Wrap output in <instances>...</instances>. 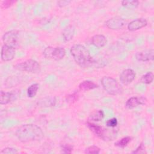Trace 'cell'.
<instances>
[{
  "label": "cell",
  "instance_id": "cell-1",
  "mask_svg": "<svg viewBox=\"0 0 154 154\" xmlns=\"http://www.w3.org/2000/svg\"><path fill=\"white\" fill-rule=\"evenodd\" d=\"M70 52L75 61L81 67L87 68L89 67H101L91 55L89 51L83 45L76 44L73 45Z\"/></svg>",
  "mask_w": 154,
  "mask_h": 154
},
{
  "label": "cell",
  "instance_id": "cell-2",
  "mask_svg": "<svg viewBox=\"0 0 154 154\" xmlns=\"http://www.w3.org/2000/svg\"><path fill=\"white\" fill-rule=\"evenodd\" d=\"M17 138L22 143L40 141L44 137V132L38 126L32 124L23 125L16 131Z\"/></svg>",
  "mask_w": 154,
  "mask_h": 154
},
{
  "label": "cell",
  "instance_id": "cell-3",
  "mask_svg": "<svg viewBox=\"0 0 154 154\" xmlns=\"http://www.w3.org/2000/svg\"><path fill=\"white\" fill-rule=\"evenodd\" d=\"M86 125L94 134L104 141L113 140L117 137V131L114 128H105L89 120L86 122Z\"/></svg>",
  "mask_w": 154,
  "mask_h": 154
},
{
  "label": "cell",
  "instance_id": "cell-4",
  "mask_svg": "<svg viewBox=\"0 0 154 154\" xmlns=\"http://www.w3.org/2000/svg\"><path fill=\"white\" fill-rule=\"evenodd\" d=\"M101 84L106 92L110 95L117 96L123 93L122 85L112 77L103 76L101 79Z\"/></svg>",
  "mask_w": 154,
  "mask_h": 154
},
{
  "label": "cell",
  "instance_id": "cell-5",
  "mask_svg": "<svg viewBox=\"0 0 154 154\" xmlns=\"http://www.w3.org/2000/svg\"><path fill=\"white\" fill-rule=\"evenodd\" d=\"M40 65L35 60L32 59L27 60L23 62L17 63L14 66V68L22 72L28 73H37L40 70Z\"/></svg>",
  "mask_w": 154,
  "mask_h": 154
},
{
  "label": "cell",
  "instance_id": "cell-6",
  "mask_svg": "<svg viewBox=\"0 0 154 154\" xmlns=\"http://www.w3.org/2000/svg\"><path fill=\"white\" fill-rule=\"evenodd\" d=\"M43 54L47 59L58 61L64 57L66 55V50L61 47L48 46L44 49Z\"/></svg>",
  "mask_w": 154,
  "mask_h": 154
},
{
  "label": "cell",
  "instance_id": "cell-7",
  "mask_svg": "<svg viewBox=\"0 0 154 154\" xmlns=\"http://www.w3.org/2000/svg\"><path fill=\"white\" fill-rule=\"evenodd\" d=\"M2 39L5 45L16 49L19 45V31L17 30L7 31L3 35Z\"/></svg>",
  "mask_w": 154,
  "mask_h": 154
},
{
  "label": "cell",
  "instance_id": "cell-8",
  "mask_svg": "<svg viewBox=\"0 0 154 154\" xmlns=\"http://www.w3.org/2000/svg\"><path fill=\"white\" fill-rule=\"evenodd\" d=\"M125 24L126 20L123 18L119 16L111 17L105 22L106 27L112 30L121 29L125 26Z\"/></svg>",
  "mask_w": 154,
  "mask_h": 154
},
{
  "label": "cell",
  "instance_id": "cell-9",
  "mask_svg": "<svg viewBox=\"0 0 154 154\" xmlns=\"http://www.w3.org/2000/svg\"><path fill=\"white\" fill-rule=\"evenodd\" d=\"M19 90H16L11 92H5L2 90L0 93V104L6 105L17 99L19 95Z\"/></svg>",
  "mask_w": 154,
  "mask_h": 154
},
{
  "label": "cell",
  "instance_id": "cell-10",
  "mask_svg": "<svg viewBox=\"0 0 154 154\" xmlns=\"http://www.w3.org/2000/svg\"><path fill=\"white\" fill-rule=\"evenodd\" d=\"M136 76L135 71L131 69H126L122 72L120 75V81L125 85L130 84Z\"/></svg>",
  "mask_w": 154,
  "mask_h": 154
},
{
  "label": "cell",
  "instance_id": "cell-11",
  "mask_svg": "<svg viewBox=\"0 0 154 154\" xmlns=\"http://www.w3.org/2000/svg\"><path fill=\"white\" fill-rule=\"evenodd\" d=\"M135 58L139 61H152L154 59V50L153 49H149L137 52L135 54Z\"/></svg>",
  "mask_w": 154,
  "mask_h": 154
},
{
  "label": "cell",
  "instance_id": "cell-12",
  "mask_svg": "<svg viewBox=\"0 0 154 154\" xmlns=\"http://www.w3.org/2000/svg\"><path fill=\"white\" fill-rule=\"evenodd\" d=\"M147 102L146 97L140 96H134L129 98L125 103V106L128 109H133L139 105H144Z\"/></svg>",
  "mask_w": 154,
  "mask_h": 154
},
{
  "label": "cell",
  "instance_id": "cell-13",
  "mask_svg": "<svg viewBox=\"0 0 154 154\" xmlns=\"http://www.w3.org/2000/svg\"><path fill=\"white\" fill-rule=\"evenodd\" d=\"M15 54L16 51L14 48L4 45L1 48V60L4 61H10L14 58Z\"/></svg>",
  "mask_w": 154,
  "mask_h": 154
},
{
  "label": "cell",
  "instance_id": "cell-14",
  "mask_svg": "<svg viewBox=\"0 0 154 154\" xmlns=\"http://www.w3.org/2000/svg\"><path fill=\"white\" fill-rule=\"evenodd\" d=\"M147 25V21L144 18H138L132 20L128 25V29L130 31H135L138 30Z\"/></svg>",
  "mask_w": 154,
  "mask_h": 154
},
{
  "label": "cell",
  "instance_id": "cell-15",
  "mask_svg": "<svg viewBox=\"0 0 154 154\" xmlns=\"http://www.w3.org/2000/svg\"><path fill=\"white\" fill-rule=\"evenodd\" d=\"M106 38L102 34H96L92 37L91 43L98 48H103L106 43Z\"/></svg>",
  "mask_w": 154,
  "mask_h": 154
},
{
  "label": "cell",
  "instance_id": "cell-16",
  "mask_svg": "<svg viewBox=\"0 0 154 154\" xmlns=\"http://www.w3.org/2000/svg\"><path fill=\"white\" fill-rule=\"evenodd\" d=\"M75 28L73 25H70L67 26L62 32L63 40L65 42H69L71 40L75 35Z\"/></svg>",
  "mask_w": 154,
  "mask_h": 154
},
{
  "label": "cell",
  "instance_id": "cell-17",
  "mask_svg": "<svg viewBox=\"0 0 154 154\" xmlns=\"http://www.w3.org/2000/svg\"><path fill=\"white\" fill-rule=\"evenodd\" d=\"M56 103V98L52 96L46 97L38 100L37 105L40 107L54 106Z\"/></svg>",
  "mask_w": 154,
  "mask_h": 154
},
{
  "label": "cell",
  "instance_id": "cell-18",
  "mask_svg": "<svg viewBox=\"0 0 154 154\" xmlns=\"http://www.w3.org/2000/svg\"><path fill=\"white\" fill-rule=\"evenodd\" d=\"M98 87V85L94 82L89 80H85L81 82L79 85V88L81 91H89Z\"/></svg>",
  "mask_w": 154,
  "mask_h": 154
},
{
  "label": "cell",
  "instance_id": "cell-19",
  "mask_svg": "<svg viewBox=\"0 0 154 154\" xmlns=\"http://www.w3.org/2000/svg\"><path fill=\"white\" fill-rule=\"evenodd\" d=\"M104 117V112L102 110H96L91 112L88 117L89 121L93 122H99L101 121Z\"/></svg>",
  "mask_w": 154,
  "mask_h": 154
},
{
  "label": "cell",
  "instance_id": "cell-20",
  "mask_svg": "<svg viewBox=\"0 0 154 154\" xmlns=\"http://www.w3.org/2000/svg\"><path fill=\"white\" fill-rule=\"evenodd\" d=\"M153 73L152 72H149L143 75L140 79L139 81L145 84H150L153 82Z\"/></svg>",
  "mask_w": 154,
  "mask_h": 154
},
{
  "label": "cell",
  "instance_id": "cell-21",
  "mask_svg": "<svg viewBox=\"0 0 154 154\" xmlns=\"http://www.w3.org/2000/svg\"><path fill=\"white\" fill-rule=\"evenodd\" d=\"M122 5L126 8L134 9L138 7L139 1L137 0H124L122 1Z\"/></svg>",
  "mask_w": 154,
  "mask_h": 154
},
{
  "label": "cell",
  "instance_id": "cell-22",
  "mask_svg": "<svg viewBox=\"0 0 154 154\" xmlns=\"http://www.w3.org/2000/svg\"><path fill=\"white\" fill-rule=\"evenodd\" d=\"M132 137L130 136H126L122 138H121L120 140L116 141L114 144V145L117 147H119L121 148H125L126 147L128 144L132 141Z\"/></svg>",
  "mask_w": 154,
  "mask_h": 154
},
{
  "label": "cell",
  "instance_id": "cell-23",
  "mask_svg": "<svg viewBox=\"0 0 154 154\" xmlns=\"http://www.w3.org/2000/svg\"><path fill=\"white\" fill-rule=\"evenodd\" d=\"M39 88V84L37 83H34L31 84L27 89V96L28 97L32 98L34 97Z\"/></svg>",
  "mask_w": 154,
  "mask_h": 154
},
{
  "label": "cell",
  "instance_id": "cell-24",
  "mask_svg": "<svg viewBox=\"0 0 154 154\" xmlns=\"http://www.w3.org/2000/svg\"><path fill=\"white\" fill-rule=\"evenodd\" d=\"M100 152V149L97 146H90L85 149L84 153L87 154H97Z\"/></svg>",
  "mask_w": 154,
  "mask_h": 154
},
{
  "label": "cell",
  "instance_id": "cell-25",
  "mask_svg": "<svg viewBox=\"0 0 154 154\" xmlns=\"http://www.w3.org/2000/svg\"><path fill=\"white\" fill-rule=\"evenodd\" d=\"M60 146L62 152L64 153H71L73 149V146L68 143H63L62 144H60Z\"/></svg>",
  "mask_w": 154,
  "mask_h": 154
},
{
  "label": "cell",
  "instance_id": "cell-26",
  "mask_svg": "<svg viewBox=\"0 0 154 154\" xmlns=\"http://www.w3.org/2000/svg\"><path fill=\"white\" fill-rule=\"evenodd\" d=\"M118 124L117 119L116 117H113L112 119H108L106 122V126L108 128H114L115 127L117 126Z\"/></svg>",
  "mask_w": 154,
  "mask_h": 154
},
{
  "label": "cell",
  "instance_id": "cell-27",
  "mask_svg": "<svg viewBox=\"0 0 154 154\" xmlns=\"http://www.w3.org/2000/svg\"><path fill=\"white\" fill-rule=\"evenodd\" d=\"M16 1L14 0H7V1H4L1 2V8L2 9H6L11 6H12Z\"/></svg>",
  "mask_w": 154,
  "mask_h": 154
},
{
  "label": "cell",
  "instance_id": "cell-28",
  "mask_svg": "<svg viewBox=\"0 0 154 154\" xmlns=\"http://www.w3.org/2000/svg\"><path fill=\"white\" fill-rule=\"evenodd\" d=\"M132 153H146L145 149V146L143 142H141L139 146L137 147V149L132 152Z\"/></svg>",
  "mask_w": 154,
  "mask_h": 154
},
{
  "label": "cell",
  "instance_id": "cell-29",
  "mask_svg": "<svg viewBox=\"0 0 154 154\" xmlns=\"http://www.w3.org/2000/svg\"><path fill=\"white\" fill-rule=\"evenodd\" d=\"M17 153V150L12 147H5L0 152V153L4 154H16Z\"/></svg>",
  "mask_w": 154,
  "mask_h": 154
},
{
  "label": "cell",
  "instance_id": "cell-30",
  "mask_svg": "<svg viewBox=\"0 0 154 154\" xmlns=\"http://www.w3.org/2000/svg\"><path fill=\"white\" fill-rule=\"evenodd\" d=\"M78 93L75 92V93H73V94H71L70 95H69L67 97V99L68 100V102H73L75 101H76V100H78Z\"/></svg>",
  "mask_w": 154,
  "mask_h": 154
},
{
  "label": "cell",
  "instance_id": "cell-31",
  "mask_svg": "<svg viewBox=\"0 0 154 154\" xmlns=\"http://www.w3.org/2000/svg\"><path fill=\"white\" fill-rule=\"evenodd\" d=\"M71 3V1L67 0H63V1H58L57 2V4L60 7H64L65 6L68 5L69 4Z\"/></svg>",
  "mask_w": 154,
  "mask_h": 154
}]
</instances>
